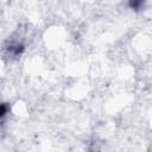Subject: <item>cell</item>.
Segmentation results:
<instances>
[{"label": "cell", "instance_id": "cell-1", "mask_svg": "<svg viewBox=\"0 0 152 152\" xmlns=\"http://www.w3.org/2000/svg\"><path fill=\"white\" fill-rule=\"evenodd\" d=\"M142 4V0H131V7L138 10Z\"/></svg>", "mask_w": 152, "mask_h": 152}, {"label": "cell", "instance_id": "cell-2", "mask_svg": "<svg viewBox=\"0 0 152 152\" xmlns=\"http://www.w3.org/2000/svg\"><path fill=\"white\" fill-rule=\"evenodd\" d=\"M6 115V104L4 103L2 104V108H1V118H4Z\"/></svg>", "mask_w": 152, "mask_h": 152}]
</instances>
